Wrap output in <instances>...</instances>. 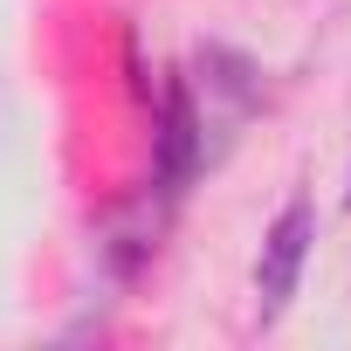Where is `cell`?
Returning <instances> with one entry per match:
<instances>
[{"label": "cell", "mask_w": 351, "mask_h": 351, "mask_svg": "<svg viewBox=\"0 0 351 351\" xmlns=\"http://www.w3.org/2000/svg\"><path fill=\"white\" fill-rule=\"evenodd\" d=\"M207 165V117L186 76H165L158 83V131H152V186L165 200H180Z\"/></svg>", "instance_id": "cell-1"}, {"label": "cell", "mask_w": 351, "mask_h": 351, "mask_svg": "<svg viewBox=\"0 0 351 351\" xmlns=\"http://www.w3.org/2000/svg\"><path fill=\"white\" fill-rule=\"evenodd\" d=\"M317 248V207L310 200H289L269 228H262V255H255V317L276 324L303 282V262Z\"/></svg>", "instance_id": "cell-2"}, {"label": "cell", "mask_w": 351, "mask_h": 351, "mask_svg": "<svg viewBox=\"0 0 351 351\" xmlns=\"http://www.w3.org/2000/svg\"><path fill=\"white\" fill-rule=\"evenodd\" d=\"M193 69H200L207 104H221V117H248V110L262 104V69H255L241 49H228V42H200Z\"/></svg>", "instance_id": "cell-3"}, {"label": "cell", "mask_w": 351, "mask_h": 351, "mask_svg": "<svg viewBox=\"0 0 351 351\" xmlns=\"http://www.w3.org/2000/svg\"><path fill=\"white\" fill-rule=\"evenodd\" d=\"M344 207H351V193H344Z\"/></svg>", "instance_id": "cell-4"}]
</instances>
